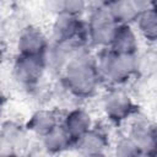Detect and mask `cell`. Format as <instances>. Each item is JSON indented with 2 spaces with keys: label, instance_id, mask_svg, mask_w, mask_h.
<instances>
[{
  "label": "cell",
  "instance_id": "cell-1",
  "mask_svg": "<svg viewBox=\"0 0 157 157\" xmlns=\"http://www.w3.org/2000/svg\"><path fill=\"white\" fill-rule=\"evenodd\" d=\"M60 83L77 99H87L98 91L102 80L94 56L85 43L77 48L61 71Z\"/></svg>",
  "mask_w": 157,
  "mask_h": 157
},
{
  "label": "cell",
  "instance_id": "cell-2",
  "mask_svg": "<svg viewBox=\"0 0 157 157\" xmlns=\"http://www.w3.org/2000/svg\"><path fill=\"white\" fill-rule=\"evenodd\" d=\"M136 54H119L109 48L101 49L99 55L94 58L96 66L102 83L110 86H121L134 75Z\"/></svg>",
  "mask_w": 157,
  "mask_h": 157
},
{
  "label": "cell",
  "instance_id": "cell-3",
  "mask_svg": "<svg viewBox=\"0 0 157 157\" xmlns=\"http://www.w3.org/2000/svg\"><path fill=\"white\" fill-rule=\"evenodd\" d=\"M118 27L108 5L91 10L88 22L86 23V38L92 45L99 49L109 48Z\"/></svg>",
  "mask_w": 157,
  "mask_h": 157
},
{
  "label": "cell",
  "instance_id": "cell-4",
  "mask_svg": "<svg viewBox=\"0 0 157 157\" xmlns=\"http://www.w3.org/2000/svg\"><path fill=\"white\" fill-rule=\"evenodd\" d=\"M47 64L44 55H21L18 54L12 65L15 81L25 88H34L44 76Z\"/></svg>",
  "mask_w": 157,
  "mask_h": 157
},
{
  "label": "cell",
  "instance_id": "cell-5",
  "mask_svg": "<svg viewBox=\"0 0 157 157\" xmlns=\"http://www.w3.org/2000/svg\"><path fill=\"white\" fill-rule=\"evenodd\" d=\"M102 108L105 117L113 123L129 120L135 114L132 97L120 86H110L103 96Z\"/></svg>",
  "mask_w": 157,
  "mask_h": 157
},
{
  "label": "cell",
  "instance_id": "cell-6",
  "mask_svg": "<svg viewBox=\"0 0 157 157\" xmlns=\"http://www.w3.org/2000/svg\"><path fill=\"white\" fill-rule=\"evenodd\" d=\"M45 33L36 26H26L20 31L16 48L21 55H44L49 48Z\"/></svg>",
  "mask_w": 157,
  "mask_h": 157
},
{
  "label": "cell",
  "instance_id": "cell-7",
  "mask_svg": "<svg viewBox=\"0 0 157 157\" xmlns=\"http://www.w3.org/2000/svg\"><path fill=\"white\" fill-rule=\"evenodd\" d=\"M86 36V25L80 21V16H75L67 12L55 15V20L52 26V38L54 42L67 39H81V34Z\"/></svg>",
  "mask_w": 157,
  "mask_h": 157
},
{
  "label": "cell",
  "instance_id": "cell-8",
  "mask_svg": "<svg viewBox=\"0 0 157 157\" xmlns=\"http://www.w3.org/2000/svg\"><path fill=\"white\" fill-rule=\"evenodd\" d=\"M130 129L128 136L135 142L140 153H152L156 148V131L155 126L141 117H131Z\"/></svg>",
  "mask_w": 157,
  "mask_h": 157
},
{
  "label": "cell",
  "instance_id": "cell-9",
  "mask_svg": "<svg viewBox=\"0 0 157 157\" xmlns=\"http://www.w3.org/2000/svg\"><path fill=\"white\" fill-rule=\"evenodd\" d=\"M26 130L15 121L4 123L0 128V155H12L16 150L27 147Z\"/></svg>",
  "mask_w": 157,
  "mask_h": 157
},
{
  "label": "cell",
  "instance_id": "cell-10",
  "mask_svg": "<svg viewBox=\"0 0 157 157\" xmlns=\"http://www.w3.org/2000/svg\"><path fill=\"white\" fill-rule=\"evenodd\" d=\"M61 126L71 137L72 142H75L81 135L88 131L92 128V119L87 110L80 107H72L67 109Z\"/></svg>",
  "mask_w": 157,
  "mask_h": 157
},
{
  "label": "cell",
  "instance_id": "cell-11",
  "mask_svg": "<svg viewBox=\"0 0 157 157\" xmlns=\"http://www.w3.org/2000/svg\"><path fill=\"white\" fill-rule=\"evenodd\" d=\"M74 144L81 155L97 156L104 153V150L108 146V139L102 130L91 128L88 131L81 135Z\"/></svg>",
  "mask_w": 157,
  "mask_h": 157
},
{
  "label": "cell",
  "instance_id": "cell-12",
  "mask_svg": "<svg viewBox=\"0 0 157 157\" xmlns=\"http://www.w3.org/2000/svg\"><path fill=\"white\" fill-rule=\"evenodd\" d=\"M109 49L119 54H136L139 52L137 33L131 25H118Z\"/></svg>",
  "mask_w": 157,
  "mask_h": 157
},
{
  "label": "cell",
  "instance_id": "cell-13",
  "mask_svg": "<svg viewBox=\"0 0 157 157\" xmlns=\"http://www.w3.org/2000/svg\"><path fill=\"white\" fill-rule=\"evenodd\" d=\"M59 124L60 123H59L58 113L54 109H38L29 118L26 129L42 137Z\"/></svg>",
  "mask_w": 157,
  "mask_h": 157
},
{
  "label": "cell",
  "instance_id": "cell-14",
  "mask_svg": "<svg viewBox=\"0 0 157 157\" xmlns=\"http://www.w3.org/2000/svg\"><path fill=\"white\" fill-rule=\"evenodd\" d=\"M72 144L74 142L71 137L61 126V124H59L53 130H50L49 132H47L40 137V145L43 150L48 153L61 152L63 150H66L67 147H70Z\"/></svg>",
  "mask_w": 157,
  "mask_h": 157
},
{
  "label": "cell",
  "instance_id": "cell-15",
  "mask_svg": "<svg viewBox=\"0 0 157 157\" xmlns=\"http://www.w3.org/2000/svg\"><path fill=\"white\" fill-rule=\"evenodd\" d=\"M108 7L118 25H131L139 16L130 0H118L108 4Z\"/></svg>",
  "mask_w": 157,
  "mask_h": 157
},
{
  "label": "cell",
  "instance_id": "cell-16",
  "mask_svg": "<svg viewBox=\"0 0 157 157\" xmlns=\"http://www.w3.org/2000/svg\"><path fill=\"white\" fill-rule=\"evenodd\" d=\"M137 32L147 40L153 43L156 40V33H157V23H156V11L155 7L148 9L141 13H139L137 18L135 20Z\"/></svg>",
  "mask_w": 157,
  "mask_h": 157
},
{
  "label": "cell",
  "instance_id": "cell-17",
  "mask_svg": "<svg viewBox=\"0 0 157 157\" xmlns=\"http://www.w3.org/2000/svg\"><path fill=\"white\" fill-rule=\"evenodd\" d=\"M135 70L136 76H150L156 70V54L155 52H145L142 54L136 53L135 58Z\"/></svg>",
  "mask_w": 157,
  "mask_h": 157
},
{
  "label": "cell",
  "instance_id": "cell-18",
  "mask_svg": "<svg viewBox=\"0 0 157 157\" xmlns=\"http://www.w3.org/2000/svg\"><path fill=\"white\" fill-rule=\"evenodd\" d=\"M115 155L118 156H136L140 155V151L135 142L126 135L118 139L115 144Z\"/></svg>",
  "mask_w": 157,
  "mask_h": 157
},
{
  "label": "cell",
  "instance_id": "cell-19",
  "mask_svg": "<svg viewBox=\"0 0 157 157\" xmlns=\"http://www.w3.org/2000/svg\"><path fill=\"white\" fill-rule=\"evenodd\" d=\"M87 7V0H65V10L64 12L80 16Z\"/></svg>",
  "mask_w": 157,
  "mask_h": 157
},
{
  "label": "cell",
  "instance_id": "cell-20",
  "mask_svg": "<svg viewBox=\"0 0 157 157\" xmlns=\"http://www.w3.org/2000/svg\"><path fill=\"white\" fill-rule=\"evenodd\" d=\"M43 4L45 10L53 15L61 13L65 10V0H43Z\"/></svg>",
  "mask_w": 157,
  "mask_h": 157
},
{
  "label": "cell",
  "instance_id": "cell-21",
  "mask_svg": "<svg viewBox=\"0 0 157 157\" xmlns=\"http://www.w3.org/2000/svg\"><path fill=\"white\" fill-rule=\"evenodd\" d=\"M105 5H108L107 0H87V7H90L91 10L99 9V7H103Z\"/></svg>",
  "mask_w": 157,
  "mask_h": 157
},
{
  "label": "cell",
  "instance_id": "cell-22",
  "mask_svg": "<svg viewBox=\"0 0 157 157\" xmlns=\"http://www.w3.org/2000/svg\"><path fill=\"white\" fill-rule=\"evenodd\" d=\"M5 50H6V45H5L4 40L0 38V60L2 59V56H4V54H5Z\"/></svg>",
  "mask_w": 157,
  "mask_h": 157
},
{
  "label": "cell",
  "instance_id": "cell-23",
  "mask_svg": "<svg viewBox=\"0 0 157 157\" xmlns=\"http://www.w3.org/2000/svg\"><path fill=\"white\" fill-rule=\"evenodd\" d=\"M114 1H118V0H107V2H108V4H110V2H114Z\"/></svg>",
  "mask_w": 157,
  "mask_h": 157
}]
</instances>
